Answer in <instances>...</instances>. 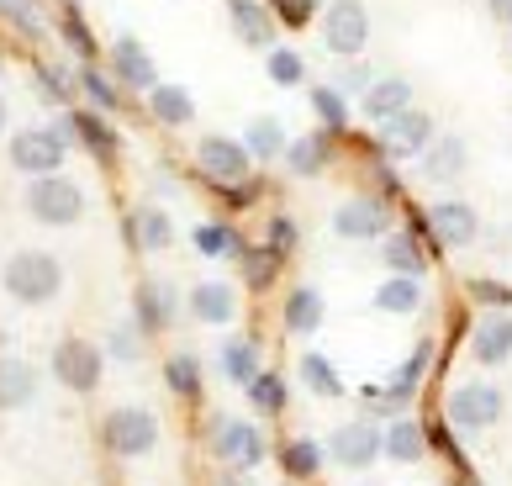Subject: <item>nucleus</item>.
<instances>
[{
    "label": "nucleus",
    "mask_w": 512,
    "mask_h": 486,
    "mask_svg": "<svg viewBox=\"0 0 512 486\" xmlns=\"http://www.w3.org/2000/svg\"><path fill=\"white\" fill-rule=\"evenodd\" d=\"M375 127H381V154L386 159H417L433 143V117H428V111H417V106L396 111V117L375 122Z\"/></svg>",
    "instance_id": "obj_8"
},
{
    "label": "nucleus",
    "mask_w": 512,
    "mask_h": 486,
    "mask_svg": "<svg viewBox=\"0 0 512 486\" xmlns=\"http://www.w3.org/2000/svg\"><path fill=\"white\" fill-rule=\"evenodd\" d=\"M301 381H307L317 397H338V391H344V381H338V370L322 360V354H307V360H301Z\"/></svg>",
    "instance_id": "obj_38"
},
{
    "label": "nucleus",
    "mask_w": 512,
    "mask_h": 486,
    "mask_svg": "<svg viewBox=\"0 0 512 486\" xmlns=\"http://www.w3.org/2000/svg\"><path fill=\"white\" fill-rule=\"evenodd\" d=\"M328 450H333L338 465L365 471V465H375V455H381V428H375V423H344V428L328 439Z\"/></svg>",
    "instance_id": "obj_14"
},
{
    "label": "nucleus",
    "mask_w": 512,
    "mask_h": 486,
    "mask_svg": "<svg viewBox=\"0 0 512 486\" xmlns=\"http://www.w3.org/2000/svg\"><path fill=\"white\" fill-rule=\"evenodd\" d=\"M191 317L206 328H222V323H233L238 317V291L227 286V280H206V286L191 291Z\"/></svg>",
    "instance_id": "obj_16"
},
{
    "label": "nucleus",
    "mask_w": 512,
    "mask_h": 486,
    "mask_svg": "<svg viewBox=\"0 0 512 486\" xmlns=\"http://www.w3.org/2000/svg\"><path fill=\"white\" fill-rule=\"evenodd\" d=\"M196 249L206 259H227V254H243V243H238V233L227 228V222H201V228H196Z\"/></svg>",
    "instance_id": "obj_34"
},
{
    "label": "nucleus",
    "mask_w": 512,
    "mask_h": 486,
    "mask_svg": "<svg viewBox=\"0 0 512 486\" xmlns=\"http://www.w3.org/2000/svg\"><path fill=\"white\" fill-rule=\"evenodd\" d=\"M148 111H154L164 127H185L196 117V101H191V90H185V85H154V90H148Z\"/></svg>",
    "instance_id": "obj_27"
},
{
    "label": "nucleus",
    "mask_w": 512,
    "mask_h": 486,
    "mask_svg": "<svg viewBox=\"0 0 512 486\" xmlns=\"http://www.w3.org/2000/svg\"><path fill=\"white\" fill-rule=\"evenodd\" d=\"M465 486H476V481H465Z\"/></svg>",
    "instance_id": "obj_52"
},
{
    "label": "nucleus",
    "mask_w": 512,
    "mask_h": 486,
    "mask_svg": "<svg viewBox=\"0 0 512 486\" xmlns=\"http://www.w3.org/2000/svg\"><path fill=\"white\" fill-rule=\"evenodd\" d=\"M375 307L391 312V317H407V312H417V307H423V280H412V275H396V280H386V286L375 291Z\"/></svg>",
    "instance_id": "obj_28"
},
{
    "label": "nucleus",
    "mask_w": 512,
    "mask_h": 486,
    "mask_svg": "<svg viewBox=\"0 0 512 486\" xmlns=\"http://www.w3.org/2000/svg\"><path fill=\"white\" fill-rule=\"evenodd\" d=\"M449 423L454 428H465V434H481V428H491L502 418V391L491 386V381H465V386H454L449 391Z\"/></svg>",
    "instance_id": "obj_6"
},
{
    "label": "nucleus",
    "mask_w": 512,
    "mask_h": 486,
    "mask_svg": "<svg viewBox=\"0 0 512 486\" xmlns=\"http://www.w3.org/2000/svg\"><path fill=\"white\" fill-rule=\"evenodd\" d=\"M322 43H328L333 59H359L370 43V11L359 0H328V11H322Z\"/></svg>",
    "instance_id": "obj_4"
},
{
    "label": "nucleus",
    "mask_w": 512,
    "mask_h": 486,
    "mask_svg": "<svg viewBox=\"0 0 512 486\" xmlns=\"http://www.w3.org/2000/svg\"><path fill=\"white\" fill-rule=\"evenodd\" d=\"M317 465H322V450L312 439H291L286 444V471L291 476H317Z\"/></svg>",
    "instance_id": "obj_41"
},
{
    "label": "nucleus",
    "mask_w": 512,
    "mask_h": 486,
    "mask_svg": "<svg viewBox=\"0 0 512 486\" xmlns=\"http://www.w3.org/2000/svg\"><path fill=\"white\" fill-rule=\"evenodd\" d=\"M486 6H491V16H497V22L512 27V0H486Z\"/></svg>",
    "instance_id": "obj_48"
},
{
    "label": "nucleus",
    "mask_w": 512,
    "mask_h": 486,
    "mask_svg": "<svg viewBox=\"0 0 512 486\" xmlns=\"http://www.w3.org/2000/svg\"><path fill=\"white\" fill-rule=\"evenodd\" d=\"M243 391H249V402L259 407V413H280V407H286V381L270 376V370H259Z\"/></svg>",
    "instance_id": "obj_37"
},
{
    "label": "nucleus",
    "mask_w": 512,
    "mask_h": 486,
    "mask_svg": "<svg viewBox=\"0 0 512 486\" xmlns=\"http://www.w3.org/2000/svg\"><path fill=\"white\" fill-rule=\"evenodd\" d=\"M470 296H476V302H486L491 312H502V307L512 302V286H502V280H470Z\"/></svg>",
    "instance_id": "obj_44"
},
{
    "label": "nucleus",
    "mask_w": 512,
    "mask_h": 486,
    "mask_svg": "<svg viewBox=\"0 0 512 486\" xmlns=\"http://www.w3.org/2000/svg\"><path fill=\"white\" fill-rule=\"evenodd\" d=\"M412 106V80H402V74H386V80H370L365 90V117L370 122H386L396 117V111Z\"/></svg>",
    "instance_id": "obj_21"
},
{
    "label": "nucleus",
    "mask_w": 512,
    "mask_h": 486,
    "mask_svg": "<svg viewBox=\"0 0 512 486\" xmlns=\"http://www.w3.org/2000/svg\"><path fill=\"white\" fill-rule=\"evenodd\" d=\"M37 397V370L16 354H0V413H16Z\"/></svg>",
    "instance_id": "obj_20"
},
{
    "label": "nucleus",
    "mask_w": 512,
    "mask_h": 486,
    "mask_svg": "<svg viewBox=\"0 0 512 486\" xmlns=\"http://www.w3.org/2000/svg\"><path fill=\"white\" fill-rule=\"evenodd\" d=\"M106 444H111V455L138 460L159 444V418L148 413V407H111L106 413Z\"/></svg>",
    "instance_id": "obj_5"
},
{
    "label": "nucleus",
    "mask_w": 512,
    "mask_h": 486,
    "mask_svg": "<svg viewBox=\"0 0 512 486\" xmlns=\"http://www.w3.org/2000/svg\"><path fill=\"white\" fill-rule=\"evenodd\" d=\"M243 148H249L254 159L286 154V127H280L275 117H254V122H249V138H243Z\"/></svg>",
    "instance_id": "obj_32"
},
{
    "label": "nucleus",
    "mask_w": 512,
    "mask_h": 486,
    "mask_svg": "<svg viewBox=\"0 0 512 486\" xmlns=\"http://www.w3.org/2000/svg\"><path fill=\"white\" fill-rule=\"evenodd\" d=\"M491 243H497V249H512V228H502V233H491Z\"/></svg>",
    "instance_id": "obj_50"
},
{
    "label": "nucleus",
    "mask_w": 512,
    "mask_h": 486,
    "mask_svg": "<svg viewBox=\"0 0 512 486\" xmlns=\"http://www.w3.org/2000/svg\"><path fill=\"white\" fill-rule=\"evenodd\" d=\"M212 455L222 465H238V471H254L264 460V434L254 423H238V418H222L217 423V439H212Z\"/></svg>",
    "instance_id": "obj_11"
},
{
    "label": "nucleus",
    "mask_w": 512,
    "mask_h": 486,
    "mask_svg": "<svg viewBox=\"0 0 512 486\" xmlns=\"http://www.w3.org/2000/svg\"><path fill=\"white\" fill-rule=\"evenodd\" d=\"M417 159H423V180H433V185L460 180V175H465V164H470L465 138H454V133H433V143H428Z\"/></svg>",
    "instance_id": "obj_15"
},
{
    "label": "nucleus",
    "mask_w": 512,
    "mask_h": 486,
    "mask_svg": "<svg viewBox=\"0 0 512 486\" xmlns=\"http://www.w3.org/2000/svg\"><path fill=\"white\" fill-rule=\"evenodd\" d=\"M59 27H64V43L74 48V59L96 64V53H101V48H96V32L80 22V11H64V22H59Z\"/></svg>",
    "instance_id": "obj_39"
},
{
    "label": "nucleus",
    "mask_w": 512,
    "mask_h": 486,
    "mask_svg": "<svg viewBox=\"0 0 512 486\" xmlns=\"http://www.w3.org/2000/svg\"><path fill=\"white\" fill-rule=\"evenodd\" d=\"M275 270H280V254H275V249H254V254H243V275H249V286H254V291H259V286H270Z\"/></svg>",
    "instance_id": "obj_42"
},
{
    "label": "nucleus",
    "mask_w": 512,
    "mask_h": 486,
    "mask_svg": "<svg viewBox=\"0 0 512 486\" xmlns=\"http://www.w3.org/2000/svg\"><path fill=\"white\" fill-rule=\"evenodd\" d=\"M481 365H507L512 360V317L507 312H491L486 323L476 328V344H470Z\"/></svg>",
    "instance_id": "obj_23"
},
{
    "label": "nucleus",
    "mask_w": 512,
    "mask_h": 486,
    "mask_svg": "<svg viewBox=\"0 0 512 486\" xmlns=\"http://www.w3.org/2000/svg\"><path fill=\"white\" fill-rule=\"evenodd\" d=\"M132 312H138V328H143V333L169 328V323H175V286H169V280H143Z\"/></svg>",
    "instance_id": "obj_18"
},
{
    "label": "nucleus",
    "mask_w": 512,
    "mask_h": 486,
    "mask_svg": "<svg viewBox=\"0 0 512 486\" xmlns=\"http://www.w3.org/2000/svg\"><path fill=\"white\" fill-rule=\"evenodd\" d=\"M370 80H375V74H370L365 64H354V69H344V80H338L333 90H359V96H365V90H370Z\"/></svg>",
    "instance_id": "obj_47"
},
{
    "label": "nucleus",
    "mask_w": 512,
    "mask_h": 486,
    "mask_svg": "<svg viewBox=\"0 0 512 486\" xmlns=\"http://www.w3.org/2000/svg\"><path fill=\"white\" fill-rule=\"evenodd\" d=\"M507 48H512V43H507Z\"/></svg>",
    "instance_id": "obj_54"
},
{
    "label": "nucleus",
    "mask_w": 512,
    "mask_h": 486,
    "mask_svg": "<svg viewBox=\"0 0 512 486\" xmlns=\"http://www.w3.org/2000/svg\"><path fill=\"white\" fill-rule=\"evenodd\" d=\"M74 74H64L59 64H37V96H43L48 106H69V96H74Z\"/></svg>",
    "instance_id": "obj_36"
},
{
    "label": "nucleus",
    "mask_w": 512,
    "mask_h": 486,
    "mask_svg": "<svg viewBox=\"0 0 512 486\" xmlns=\"http://www.w3.org/2000/svg\"><path fill=\"white\" fill-rule=\"evenodd\" d=\"M64 127H69V138L85 143L96 159H117V133H111V122L101 117V111L80 106V111H69V117H64Z\"/></svg>",
    "instance_id": "obj_17"
},
{
    "label": "nucleus",
    "mask_w": 512,
    "mask_h": 486,
    "mask_svg": "<svg viewBox=\"0 0 512 486\" xmlns=\"http://www.w3.org/2000/svg\"><path fill=\"white\" fill-rule=\"evenodd\" d=\"M0 133H6V101H0Z\"/></svg>",
    "instance_id": "obj_51"
},
{
    "label": "nucleus",
    "mask_w": 512,
    "mask_h": 486,
    "mask_svg": "<svg viewBox=\"0 0 512 486\" xmlns=\"http://www.w3.org/2000/svg\"><path fill=\"white\" fill-rule=\"evenodd\" d=\"M322 323V296L312 291V286H296L291 296H286V328L291 333H312Z\"/></svg>",
    "instance_id": "obj_31"
},
{
    "label": "nucleus",
    "mask_w": 512,
    "mask_h": 486,
    "mask_svg": "<svg viewBox=\"0 0 512 486\" xmlns=\"http://www.w3.org/2000/svg\"><path fill=\"white\" fill-rule=\"evenodd\" d=\"M227 11H233V32L249 48H270L275 43V11L264 6V0H227Z\"/></svg>",
    "instance_id": "obj_19"
},
{
    "label": "nucleus",
    "mask_w": 512,
    "mask_h": 486,
    "mask_svg": "<svg viewBox=\"0 0 512 486\" xmlns=\"http://www.w3.org/2000/svg\"><path fill=\"white\" fill-rule=\"evenodd\" d=\"M391 228V212L381 196H354L333 212V233L338 238H354V243H370V238H386Z\"/></svg>",
    "instance_id": "obj_10"
},
{
    "label": "nucleus",
    "mask_w": 512,
    "mask_h": 486,
    "mask_svg": "<svg viewBox=\"0 0 512 486\" xmlns=\"http://www.w3.org/2000/svg\"><path fill=\"white\" fill-rule=\"evenodd\" d=\"M312 111H317L322 133H344L349 127V101H344V90H333V85H312Z\"/></svg>",
    "instance_id": "obj_30"
},
{
    "label": "nucleus",
    "mask_w": 512,
    "mask_h": 486,
    "mask_svg": "<svg viewBox=\"0 0 512 486\" xmlns=\"http://www.w3.org/2000/svg\"><path fill=\"white\" fill-rule=\"evenodd\" d=\"M317 6H328V0H275V22H286V27H307Z\"/></svg>",
    "instance_id": "obj_43"
},
{
    "label": "nucleus",
    "mask_w": 512,
    "mask_h": 486,
    "mask_svg": "<svg viewBox=\"0 0 512 486\" xmlns=\"http://www.w3.org/2000/svg\"><path fill=\"white\" fill-rule=\"evenodd\" d=\"M164 381H169V391H180V397H196L201 391V360L196 354H169Z\"/></svg>",
    "instance_id": "obj_35"
},
{
    "label": "nucleus",
    "mask_w": 512,
    "mask_h": 486,
    "mask_svg": "<svg viewBox=\"0 0 512 486\" xmlns=\"http://www.w3.org/2000/svg\"><path fill=\"white\" fill-rule=\"evenodd\" d=\"M328 159H333V133H301L296 143H286V164H291V175H301V180L322 175Z\"/></svg>",
    "instance_id": "obj_22"
},
{
    "label": "nucleus",
    "mask_w": 512,
    "mask_h": 486,
    "mask_svg": "<svg viewBox=\"0 0 512 486\" xmlns=\"http://www.w3.org/2000/svg\"><path fill=\"white\" fill-rule=\"evenodd\" d=\"M0 286H6V296L22 307H48L53 296L64 291V265H59V254H48V249H22V254L6 259Z\"/></svg>",
    "instance_id": "obj_1"
},
{
    "label": "nucleus",
    "mask_w": 512,
    "mask_h": 486,
    "mask_svg": "<svg viewBox=\"0 0 512 486\" xmlns=\"http://www.w3.org/2000/svg\"><path fill=\"white\" fill-rule=\"evenodd\" d=\"M27 212L48 228H69V222L85 217V191L69 175H37L27 185Z\"/></svg>",
    "instance_id": "obj_3"
},
{
    "label": "nucleus",
    "mask_w": 512,
    "mask_h": 486,
    "mask_svg": "<svg viewBox=\"0 0 512 486\" xmlns=\"http://www.w3.org/2000/svg\"><path fill=\"white\" fill-rule=\"evenodd\" d=\"M74 85L85 90V101L96 106V111H117V106H122V85L111 80L106 69H96V64H85V69H80V80H74Z\"/></svg>",
    "instance_id": "obj_29"
},
{
    "label": "nucleus",
    "mask_w": 512,
    "mask_h": 486,
    "mask_svg": "<svg viewBox=\"0 0 512 486\" xmlns=\"http://www.w3.org/2000/svg\"><path fill=\"white\" fill-rule=\"evenodd\" d=\"M196 164H201V175L212 180V185H249V148L233 143V138H201L196 143Z\"/></svg>",
    "instance_id": "obj_9"
},
{
    "label": "nucleus",
    "mask_w": 512,
    "mask_h": 486,
    "mask_svg": "<svg viewBox=\"0 0 512 486\" xmlns=\"http://www.w3.org/2000/svg\"><path fill=\"white\" fill-rule=\"evenodd\" d=\"M270 80L275 85H301L307 80V64H301L296 48H270Z\"/></svg>",
    "instance_id": "obj_40"
},
{
    "label": "nucleus",
    "mask_w": 512,
    "mask_h": 486,
    "mask_svg": "<svg viewBox=\"0 0 512 486\" xmlns=\"http://www.w3.org/2000/svg\"><path fill=\"white\" fill-rule=\"evenodd\" d=\"M127 228H132V243H138L143 254H159V249L175 243V222H169L164 207H138L127 217Z\"/></svg>",
    "instance_id": "obj_24"
},
{
    "label": "nucleus",
    "mask_w": 512,
    "mask_h": 486,
    "mask_svg": "<svg viewBox=\"0 0 512 486\" xmlns=\"http://www.w3.org/2000/svg\"><path fill=\"white\" fill-rule=\"evenodd\" d=\"M69 127L53 122V127H22V133H11V164L22 175H59L64 159H69Z\"/></svg>",
    "instance_id": "obj_2"
},
{
    "label": "nucleus",
    "mask_w": 512,
    "mask_h": 486,
    "mask_svg": "<svg viewBox=\"0 0 512 486\" xmlns=\"http://www.w3.org/2000/svg\"><path fill=\"white\" fill-rule=\"evenodd\" d=\"M381 259L396 275H412V280L428 275V254H423V243H417V233H386L381 238Z\"/></svg>",
    "instance_id": "obj_25"
},
{
    "label": "nucleus",
    "mask_w": 512,
    "mask_h": 486,
    "mask_svg": "<svg viewBox=\"0 0 512 486\" xmlns=\"http://www.w3.org/2000/svg\"><path fill=\"white\" fill-rule=\"evenodd\" d=\"M296 238H301V233H296L291 217H270V249H275V254H291Z\"/></svg>",
    "instance_id": "obj_45"
},
{
    "label": "nucleus",
    "mask_w": 512,
    "mask_h": 486,
    "mask_svg": "<svg viewBox=\"0 0 512 486\" xmlns=\"http://www.w3.org/2000/svg\"><path fill=\"white\" fill-rule=\"evenodd\" d=\"M428 228L444 249H465V243L481 238V217L470 201H439V207H428Z\"/></svg>",
    "instance_id": "obj_13"
},
{
    "label": "nucleus",
    "mask_w": 512,
    "mask_h": 486,
    "mask_svg": "<svg viewBox=\"0 0 512 486\" xmlns=\"http://www.w3.org/2000/svg\"><path fill=\"white\" fill-rule=\"evenodd\" d=\"M0 69H6V64H0Z\"/></svg>",
    "instance_id": "obj_53"
},
{
    "label": "nucleus",
    "mask_w": 512,
    "mask_h": 486,
    "mask_svg": "<svg viewBox=\"0 0 512 486\" xmlns=\"http://www.w3.org/2000/svg\"><path fill=\"white\" fill-rule=\"evenodd\" d=\"M381 450L391 460H402V465H417L428 455V434H423V423H412V418H396L386 428V439H381Z\"/></svg>",
    "instance_id": "obj_26"
},
{
    "label": "nucleus",
    "mask_w": 512,
    "mask_h": 486,
    "mask_svg": "<svg viewBox=\"0 0 512 486\" xmlns=\"http://www.w3.org/2000/svg\"><path fill=\"white\" fill-rule=\"evenodd\" d=\"M53 376H59V386H69V391H80V397H90V391L101 386V376H106V360H101V349H96V344L64 339L59 349H53Z\"/></svg>",
    "instance_id": "obj_7"
},
{
    "label": "nucleus",
    "mask_w": 512,
    "mask_h": 486,
    "mask_svg": "<svg viewBox=\"0 0 512 486\" xmlns=\"http://www.w3.org/2000/svg\"><path fill=\"white\" fill-rule=\"evenodd\" d=\"M217 486H249V471H222Z\"/></svg>",
    "instance_id": "obj_49"
},
{
    "label": "nucleus",
    "mask_w": 512,
    "mask_h": 486,
    "mask_svg": "<svg viewBox=\"0 0 512 486\" xmlns=\"http://www.w3.org/2000/svg\"><path fill=\"white\" fill-rule=\"evenodd\" d=\"M111 80L122 90H154L159 85V69H154V59H148V48L138 37L122 32L117 43H111Z\"/></svg>",
    "instance_id": "obj_12"
},
{
    "label": "nucleus",
    "mask_w": 512,
    "mask_h": 486,
    "mask_svg": "<svg viewBox=\"0 0 512 486\" xmlns=\"http://www.w3.org/2000/svg\"><path fill=\"white\" fill-rule=\"evenodd\" d=\"M138 333L143 328H111V354H117V360H138V354H143Z\"/></svg>",
    "instance_id": "obj_46"
},
{
    "label": "nucleus",
    "mask_w": 512,
    "mask_h": 486,
    "mask_svg": "<svg viewBox=\"0 0 512 486\" xmlns=\"http://www.w3.org/2000/svg\"><path fill=\"white\" fill-rule=\"evenodd\" d=\"M222 370L233 376L238 386H249L254 376H259V349H254V339H233L222 349Z\"/></svg>",
    "instance_id": "obj_33"
}]
</instances>
